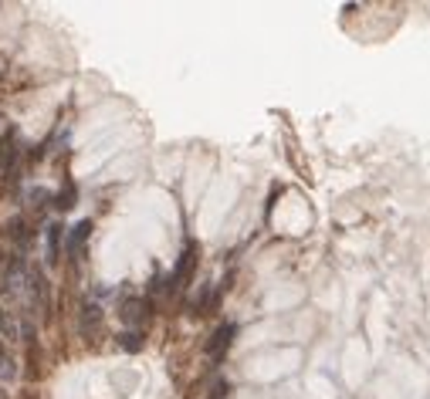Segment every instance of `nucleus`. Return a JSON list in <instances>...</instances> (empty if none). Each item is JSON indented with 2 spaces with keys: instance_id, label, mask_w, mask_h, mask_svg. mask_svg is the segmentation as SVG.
<instances>
[{
  "instance_id": "8",
  "label": "nucleus",
  "mask_w": 430,
  "mask_h": 399,
  "mask_svg": "<svg viewBox=\"0 0 430 399\" xmlns=\"http://www.w3.org/2000/svg\"><path fill=\"white\" fill-rule=\"evenodd\" d=\"M98 318H102V311H98L95 304H85V315H81V332H92Z\"/></svg>"
},
{
  "instance_id": "7",
  "label": "nucleus",
  "mask_w": 430,
  "mask_h": 399,
  "mask_svg": "<svg viewBox=\"0 0 430 399\" xmlns=\"http://www.w3.org/2000/svg\"><path fill=\"white\" fill-rule=\"evenodd\" d=\"M11 159H14V135H7V139L0 142V173L11 166Z\"/></svg>"
},
{
  "instance_id": "5",
  "label": "nucleus",
  "mask_w": 430,
  "mask_h": 399,
  "mask_svg": "<svg viewBox=\"0 0 430 399\" xmlns=\"http://www.w3.org/2000/svg\"><path fill=\"white\" fill-rule=\"evenodd\" d=\"M0 379H4V382H14V379H18V362L11 359L4 349H0Z\"/></svg>"
},
{
  "instance_id": "4",
  "label": "nucleus",
  "mask_w": 430,
  "mask_h": 399,
  "mask_svg": "<svg viewBox=\"0 0 430 399\" xmlns=\"http://www.w3.org/2000/svg\"><path fill=\"white\" fill-rule=\"evenodd\" d=\"M58 241H61V224H51V227H48V237H44L48 261H58Z\"/></svg>"
},
{
  "instance_id": "2",
  "label": "nucleus",
  "mask_w": 430,
  "mask_h": 399,
  "mask_svg": "<svg viewBox=\"0 0 430 399\" xmlns=\"http://www.w3.org/2000/svg\"><path fill=\"white\" fill-rule=\"evenodd\" d=\"M88 234H92V220H81V224L72 227V234H68V250H72V257H75L81 250V244L88 241Z\"/></svg>"
},
{
  "instance_id": "9",
  "label": "nucleus",
  "mask_w": 430,
  "mask_h": 399,
  "mask_svg": "<svg viewBox=\"0 0 430 399\" xmlns=\"http://www.w3.org/2000/svg\"><path fill=\"white\" fill-rule=\"evenodd\" d=\"M122 349H126V352H139V349H142L136 332H126V335H122Z\"/></svg>"
},
{
  "instance_id": "6",
  "label": "nucleus",
  "mask_w": 430,
  "mask_h": 399,
  "mask_svg": "<svg viewBox=\"0 0 430 399\" xmlns=\"http://www.w3.org/2000/svg\"><path fill=\"white\" fill-rule=\"evenodd\" d=\"M196 250L194 248H187V254H183V261H180V267H176V278H173V285H180V281H183V278H187V274H190V267H194V257Z\"/></svg>"
},
{
  "instance_id": "1",
  "label": "nucleus",
  "mask_w": 430,
  "mask_h": 399,
  "mask_svg": "<svg viewBox=\"0 0 430 399\" xmlns=\"http://www.w3.org/2000/svg\"><path fill=\"white\" fill-rule=\"evenodd\" d=\"M231 335H234V328H231V325L217 328V332H214V339H210V345H207V352H210L214 359H220V356L227 352V345H231Z\"/></svg>"
},
{
  "instance_id": "10",
  "label": "nucleus",
  "mask_w": 430,
  "mask_h": 399,
  "mask_svg": "<svg viewBox=\"0 0 430 399\" xmlns=\"http://www.w3.org/2000/svg\"><path fill=\"white\" fill-rule=\"evenodd\" d=\"M72 200H75V190H72V187H65V193L58 196V207L68 210V207H72Z\"/></svg>"
},
{
  "instance_id": "11",
  "label": "nucleus",
  "mask_w": 430,
  "mask_h": 399,
  "mask_svg": "<svg viewBox=\"0 0 430 399\" xmlns=\"http://www.w3.org/2000/svg\"><path fill=\"white\" fill-rule=\"evenodd\" d=\"M0 339H4V315H0Z\"/></svg>"
},
{
  "instance_id": "3",
  "label": "nucleus",
  "mask_w": 430,
  "mask_h": 399,
  "mask_svg": "<svg viewBox=\"0 0 430 399\" xmlns=\"http://www.w3.org/2000/svg\"><path fill=\"white\" fill-rule=\"evenodd\" d=\"M146 308H149V304H146V302H139V298H133V302H126V304H122V318H126V325H139V322H146Z\"/></svg>"
}]
</instances>
